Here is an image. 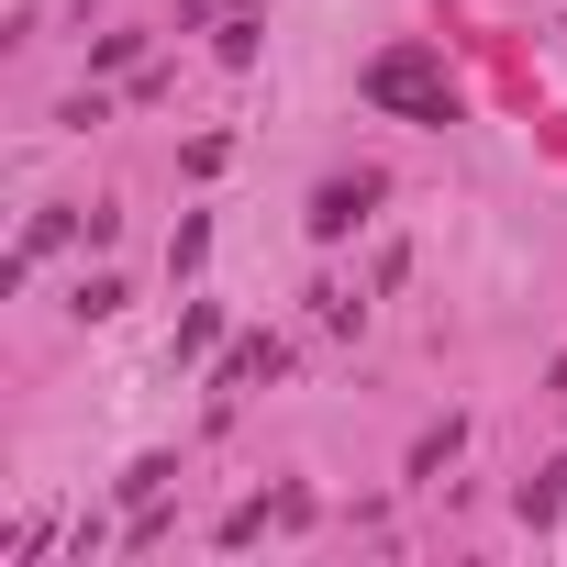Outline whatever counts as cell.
<instances>
[{
	"instance_id": "3",
	"label": "cell",
	"mask_w": 567,
	"mask_h": 567,
	"mask_svg": "<svg viewBox=\"0 0 567 567\" xmlns=\"http://www.w3.org/2000/svg\"><path fill=\"white\" fill-rule=\"evenodd\" d=\"M556 501H567V489H556V467H534V478H523V523H556Z\"/></svg>"
},
{
	"instance_id": "1",
	"label": "cell",
	"mask_w": 567,
	"mask_h": 567,
	"mask_svg": "<svg viewBox=\"0 0 567 567\" xmlns=\"http://www.w3.org/2000/svg\"><path fill=\"white\" fill-rule=\"evenodd\" d=\"M379 112H401V123H456V90H445V68H434V45H390L368 79H357Z\"/></svg>"
},
{
	"instance_id": "2",
	"label": "cell",
	"mask_w": 567,
	"mask_h": 567,
	"mask_svg": "<svg viewBox=\"0 0 567 567\" xmlns=\"http://www.w3.org/2000/svg\"><path fill=\"white\" fill-rule=\"evenodd\" d=\"M368 200H379V178H334V189H323V200H312V234H323V245H334V234H346V223H357V212H368Z\"/></svg>"
}]
</instances>
